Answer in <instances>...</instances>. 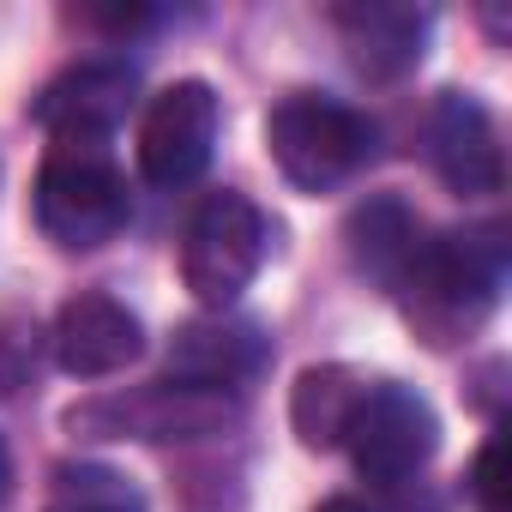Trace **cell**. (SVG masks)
Returning a JSON list of instances; mask_svg holds the SVG:
<instances>
[{"instance_id":"obj_1","label":"cell","mask_w":512,"mask_h":512,"mask_svg":"<svg viewBox=\"0 0 512 512\" xmlns=\"http://www.w3.org/2000/svg\"><path fill=\"white\" fill-rule=\"evenodd\" d=\"M500 284H506V229L476 223L422 241L410 278L398 284V302L428 344H458L464 332L482 326Z\"/></svg>"},{"instance_id":"obj_2","label":"cell","mask_w":512,"mask_h":512,"mask_svg":"<svg viewBox=\"0 0 512 512\" xmlns=\"http://www.w3.org/2000/svg\"><path fill=\"white\" fill-rule=\"evenodd\" d=\"M127 223V175L103 139H55L37 169V229L67 247H103Z\"/></svg>"},{"instance_id":"obj_3","label":"cell","mask_w":512,"mask_h":512,"mask_svg":"<svg viewBox=\"0 0 512 512\" xmlns=\"http://www.w3.org/2000/svg\"><path fill=\"white\" fill-rule=\"evenodd\" d=\"M272 253V223L235 187H217L193 205L187 229H181V284L193 290V302L205 314H229L241 302V290L260 278Z\"/></svg>"},{"instance_id":"obj_4","label":"cell","mask_w":512,"mask_h":512,"mask_svg":"<svg viewBox=\"0 0 512 512\" xmlns=\"http://www.w3.org/2000/svg\"><path fill=\"white\" fill-rule=\"evenodd\" d=\"M266 145L302 193H332L356 181L374 157V121L326 91H290L266 115Z\"/></svg>"},{"instance_id":"obj_5","label":"cell","mask_w":512,"mask_h":512,"mask_svg":"<svg viewBox=\"0 0 512 512\" xmlns=\"http://www.w3.org/2000/svg\"><path fill=\"white\" fill-rule=\"evenodd\" d=\"M235 410L241 404L229 392L187 386V380H151V386L79 404L67 416V428L97 434V440H205V434H223L235 422Z\"/></svg>"},{"instance_id":"obj_6","label":"cell","mask_w":512,"mask_h":512,"mask_svg":"<svg viewBox=\"0 0 512 512\" xmlns=\"http://www.w3.org/2000/svg\"><path fill=\"white\" fill-rule=\"evenodd\" d=\"M344 446H350V458H356V470H362L368 482L398 488V482H410V476L434 458V446H440L434 404H428L422 392L398 386V380H368L362 410H356Z\"/></svg>"},{"instance_id":"obj_7","label":"cell","mask_w":512,"mask_h":512,"mask_svg":"<svg viewBox=\"0 0 512 512\" xmlns=\"http://www.w3.org/2000/svg\"><path fill=\"white\" fill-rule=\"evenodd\" d=\"M217 127H223L217 91L205 79H175L169 91L151 97V109L139 121V175L163 193L199 181L217 151Z\"/></svg>"},{"instance_id":"obj_8","label":"cell","mask_w":512,"mask_h":512,"mask_svg":"<svg viewBox=\"0 0 512 512\" xmlns=\"http://www.w3.org/2000/svg\"><path fill=\"white\" fill-rule=\"evenodd\" d=\"M266 362H272V338L241 314H199V320L175 326V338H169V380L211 386L229 398L260 380Z\"/></svg>"},{"instance_id":"obj_9","label":"cell","mask_w":512,"mask_h":512,"mask_svg":"<svg viewBox=\"0 0 512 512\" xmlns=\"http://www.w3.org/2000/svg\"><path fill=\"white\" fill-rule=\"evenodd\" d=\"M428 157L458 199H488L506 187V151H500L494 115L470 91H440L428 115Z\"/></svg>"},{"instance_id":"obj_10","label":"cell","mask_w":512,"mask_h":512,"mask_svg":"<svg viewBox=\"0 0 512 512\" xmlns=\"http://www.w3.org/2000/svg\"><path fill=\"white\" fill-rule=\"evenodd\" d=\"M49 344L73 380H109L145 356V326L127 302H115L103 290H79L73 302H61Z\"/></svg>"},{"instance_id":"obj_11","label":"cell","mask_w":512,"mask_h":512,"mask_svg":"<svg viewBox=\"0 0 512 512\" xmlns=\"http://www.w3.org/2000/svg\"><path fill=\"white\" fill-rule=\"evenodd\" d=\"M332 25H338V43H344L350 67L362 79L386 85V79H404L422 61L434 13L410 7V0H344V7H332Z\"/></svg>"},{"instance_id":"obj_12","label":"cell","mask_w":512,"mask_h":512,"mask_svg":"<svg viewBox=\"0 0 512 512\" xmlns=\"http://www.w3.org/2000/svg\"><path fill=\"white\" fill-rule=\"evenodd\" d=\"M133 97H139V73L127 61H79L37 97V121L55 139H103L109 145V133L133 109Z\"/></svg>"},{"instance_id":"obj_13","label":"cell","mask_w":512,"mask_h":512,"mask_svg":"<svg viewBox=\"0 0 512 512\" xmlns=\"http://www.w3.org/2000/svg\"><path fill=\"white\" fill-rule=\"evenodd\" d=\"M422 241H428V229L416 223V211H410L404 199H386V193L368 199V205H356L350 223H344V253H350V266H356L368 284H380L386 296H398V284L410 278Z\"/></svg>"},{"instance_id":"obj_14","label":"cell","mask_w":512,"mask_h":512,"mask_svg":"<svg viewBox=\"0 0 512 512\" xmlns=\"http://www.w3.org/2000/svg\"><path fill=\"white\" fill-rule=\"evenodd\" d=\"M362 392L368 380L344 362H320V368H302L296 374V392H290V422L302 434V446L314 452H338L356 410H362Z\"/></svg>"},{"instance_id":"obj_15","label":"cell","mask_w":512,"mask_h":512,"mask_svg":"<svg viewBox=\"0 0 512 512\" xmlns=\"http://www.w3.org/2000/svg\"><path fill=\"white\" fill-rule=\"evenodd\" d=\"M49 512H145L139 494L127 488V476L115 470H61V488H55V506Z\"/></svg>"},{"instance_id":"obj_16","label":"cell","mask_w":512,"mask_h":512,"mask_svg":"<svg viewBox=\"0 0 512 512\" xmlns=\"http://www.w3.org/2000/svg\"><path fill=\"white\" fill-rule=\"evenodd\" d=\"M37 350H43L37 320L19 308H0V392H19L37 374Z\"/></svg>"},{"instance_id":"obj_17","label":"cell","mask_w":512,"mask_h":512,"mask_svg":"<svg viewBox=\"0 0 512 512\" xmlns=\"http://www.w3.org/2000/svg\"><path fill=\"white\" fill-rule=\"evenodd\" d=\"M470 494H476L488 512H506V500H512V482H506V434H500V428H494V434H488V446L476 452Z\"/></svg>"},{"instance_id":"obj_18","label":"cell","mask_w":512,"mask_h":512,"mask_svg":"<svg viewBox=\"0 0 512 512\" xmlns=\"http://www.w3.org/2000/svg\"><path fill=\"white\" fill-rule=\"evenodd\" d=\"M7 494H13V452L0 440V506H7Z\"/></svg>"},{"instance_id":"obj_19","label":"cell","mask_w":512,"mask_h":512,"mask_svg":"<svg viewBox=\"0 0 512 512\" xmlns=\"http://www.w3.org/2000/svg\"><path fill=\"white\" fill-rule=\"evenodd\" d=\"M314 512H368V506H362V500H350V494H332V500H320Z\"/></svg>"}]
</instances>
